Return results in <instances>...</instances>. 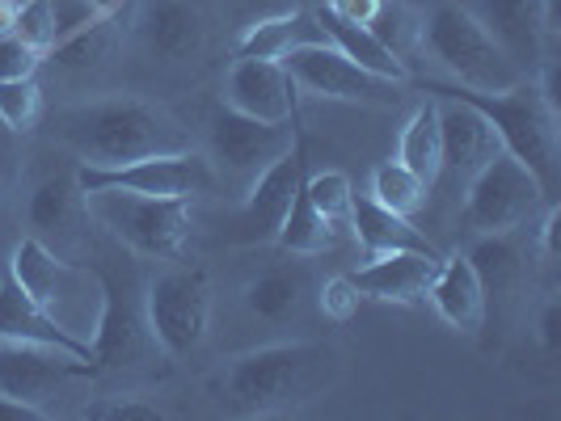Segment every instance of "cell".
Listing matches in <instances>:
<instances>
[{
    "instance_id": "cell-32",
    "label": "cell",
    "mask_w": 561,
    "mask_h": 421,
    "mask_svg": "<svg viewBox=\"0 0 561 421\" xmlns=\"http://www.w3.org/2000/svg\"><path fill=\"white\" fill-rule=\"evenodd\" d=\"M300 190H305L309 207L321 215V220H330L337 232H346L355 190H351V177H346L342 168H321V173H312V177H305V186H300Z\"/></svg>"
},
{
    "instance_id": "cell-2",
    "label": "cell",
    "mask_w": 561,
    "mask_h": 421,
    "mask_svg": "<svg viewBox=\"0 0 561 421\" xmlns=\"http://www.w3.org/2000/svg\"><path fill=\"white\" fill-rule=\"evenodd\" d=\"M4 270L18 279V286L56 320L64 334H72L77 341H84L93 350V337H98V325H102V308H106L102 270H93L89 261H72L64 253L47 249L30 232L13 245Z\"/></svg>"
},
{
    "instance_id": "cell-6",
    "label": "cell",
    "mask_w": 561,
    "mask_h": 421,
    "mask_svg": "<svg viewBox=\"0 0 561 421\" xmlns=\"http://www.w3.org/2000/svg\"><path fill=\"white\" fill-rule=\"evenodd\" d=\"M84 202H89V220L102 232H111L114 241L127 245L131 253L157 257V261H173L195 227L191 198H152L136 195V190L98 186V190H84Z\"/></svg>"
},
{
    "instance_id": "cell-42",
    "label": "cell",
    "mask_w": 561,
    "mask_h": 421,
    "mask_svg": "<svg viewBox=\"0 0 561 421\" xmlns=\"http://www.w3.org/2000/svg\"><path fill=\"white\" fill-rule=\"evenodd\" d=\"M18 143H22V136H18V131H9V127H4V118H0V182L18 177V161H22Z\"/></svg>"
},
{
    "instance_id": "cell-7",
    "label": "cell",
    "mask_w": 561,
    "mask_h": 421,
    "mask_svg": "<svg viewBox=\"0 0 561 421\" xmlns=\"http://www.w3.org/2000/svg\"><path fill=\"white\" fill-rule=\"evenodd\" d=\"M144 325L169 359H191L211 334V282L198 266H165L140 286Z\"/></svg>"
},
{
    "instance_id": "cell-36",
    "label": "cell",
    "mask_w": 561,
    "mask_h": 421,
    "mask_svg": "<svg viewBox=\"0 0 561 421\" xmlns=\"http://www.w3.org/2000/svg\"><path fill=\"white\" fill-rule=\"evenodd\" d=\"M22 43H30L34 51H51L56 47V17H51V0H22L18 4V30Z\"/></svg>"
},
{
    "instance_id": "cell-33",
    "label": "cell",
    "mask_w": 561,
    "mask_h": 421,
    "mask_svg": "<svg viewBox=\"0 0 561 421\" xmlns=\"http://www.w3.org/2000/svg\"><path fill=\"white\" fill-rule=\"evenodd\" d=\"M0 118L18 136H30L38 127V118H43V89H38L34 77L0 81Z\"/></svg>"
},
{
    "instance_id": "cell-18",
    "label": "cell",
    "mask_w": 561,
    "mask_h": 421,
    "mask_svg": "<svg viewBox=\"0 0 561 421\" xmlns=\"http://www.w3.org/2000/svg\"><path fill=\"white\" fill-rule=\"evenodd\" d=\"M106 282V308H102V325L93 337V363L98 366H131L140 363L144 346H152L148 325H144V300L136 291H123L114 274L102 270Z\"/></svg>"
},
{
    "instance_id": "cell-31",
    "label": "cell",
    "mask_w": 561,
    "mask_h": 421,
    "mask_svg": "<svg viewBox=\"0 0 561 421\" xmlns=\"http://www.w3.org/2000/svg\"><path fill=\"white\" fill-rule=\"evenodd\" d=\"M367 30L393 51L401 63H410L414 56H422V13L405 0H380L376 17L367 22Z\"/></svg>"
},
{
    "instance_id": "cell-28",
    "label": "cell",
    "mask_w": 561,
    "mask_h": 421,
    "mask_svg": "<svg viewBox=\"0 0 561 421\" xmlns=\"http://www.w3.org/2000/svg\"><path fill=\"white\" fill-rule=\"evenodd\" d=\"M337 241H342V232L330 220H321L309 207L305 190H300L291 211H287V220H283L279 236H275V245L283 253H291V257H321V253L337 249Z\"/></svg>"
},
{
    "instance_id": "cell-20",
    "label": "cell",
    "mask_w": 561,
    "mask_h": 421,
    "mask_svg": "<svg viewBox=\"0 0 561 421\" xmlns=\"http://www.w3.org/2000/svg\"><path fill=\"white\" fill-rule=\"evenodd\" d=\"M540 4L545 0H469L465 9L485 26V34L503 47L524 77H536V63H540Z\"/></svg>"
},
{
    "instance_id": "cell-22",
    "label": "cell",
    "mask_w": 561,
    "mask_h": 421,
    "mask_svg": "<svg viewBox=\"0 0 561 421\" xmlns=\"http://www.w3.org/2000/svg\"><path fill=\"white\" fill-rule=\"evenodd\" d=\"M0 341H22V346H47V350H64L93 363V350L77 341L72 334H64L47 312L30 300L18 286V279L9 270H0Z\"/></svg>"
},
{
    "instance_id": "cell-13",
    "label": "cell",
    "mask_w": 561,
    "mask_h": 421,
    "mask_svg": "<svg viewBox=\"0 0 561 421\" xmlns=\"http://www.w3.org/2000/svg\"><path fill=\"white\" fill-rule=\"evenodd\" d=\"M89 202H84L81 177L56 173L43 177L26 202V232L38 236L47 249L64 253L72 261H89Z\"/></svg>"
},
{
    "instance_id": "cell-17",
    "label": "cell",
    "mask_w": 561,
    "mask_h": 421,
    "mask_svg": "<svg viewBox=\"0 0 561 421\" xmlns=\"http://www.w3.org/2000/svg\"><path fill=\"white\" fill-rule=\"evenodd\" d=\"M435 270H439L435 249H397L385 257H367V266H359L351 282L359 286L364 300L376 304H422Z\"/></svg>"
},
{
    "instance_id": "cell-15",
    "label": "cell",
    "mask_w": 561,
    "mask_h": 421,
    "mask_svg": "<svg viewBox=\"0 0 561 421\" xmlns=\"http://www.w3.org/2000/svg\"><path fill=\"white\" fill-rule=\"evenodd\" d=\"M300 186H305V152L291 148L266 173H257L250 182V190L241 195V211H237V224H232L237 236L245 245H275V236H279Z\"/></svg>"
},
{
    "instance_id": "cell-43",
    "label": "cell",
    "mask_w": 561,
    "mask_h": 421,
    "mask_svg": "<svg viewBox=\"0 0 561 421\" xmlns=\"http://www.w3.org/2000/svg\"><path fill=\"white\" fill-rule=\"evenodd\" d=\"M0 421H47V413L26 405V400H18V396L0 393Z\"/></svg>"
},
{
    "instance_id": "cell-44",
    "label": "cell",
    "mask_w": 561,
    "mask_h": 421,
    "mask_svg": "<svg viewBox=\"0 0 561 421\" xmlns=\"http://www.w3.org/2000/svg\"><path fill=\"white\" fill-rule=\"evenodd\" d=\"M18 4L22 0H0V38L18 30Z\"/></svg>"
},
{
    "instance_id": "cell-8",
    "label": "cell",
    "mask_w": 561,
    "mask_h": 421,
    "mask_svg": "<svg viewBox=\"0 0 561 421\" xmlns=\"http://www.w3.org/2000/svg\"><path fill=\"white\" fill-rule=\"evenodd\" d=\"M465 195V224L473 236H503V232H515L519 224H528L536 211L553 198L545 195V186L536 182V173L524 161H515L511 152H499L494 161L469 177V186L460 190Z\"/></svg>"
},
{
    "instance_id": "cell-4",
    "label": "cell",
    "mask_w": 561,
    "mask_h": 421,
    "mask_svg": "<svg viewBox=\"0 0 561 421\" xmlns=\"http://www.w3.org/2000/svg\"><path fill=\"white\" fill-rule=\"evenodd\" d=\"M325 363L330 350L317 341H279L245 350L225 371V400L245 418L287 413L300 400H309Z\"/></svg>"
},
{
    "instance_id": "cell-1",
    "label": "cell",
    "mask_w": 561,
    "mask_h": 421,
    "mask_svg": "<svg viewBox=\"0 0 561 421\" xmlns=\"http://www.w3.org/2000/svg\"><path fill=\"white\" fill-rule=\"evenodd\" d=\"M59 140L84 168L131 165L157 152L195 148L186 127L157 102L136 93H111L59 114Z\"/></svg>"
},
{
    "instance_id": "cell-40",
    "label": "cell",
    "mask_w": 561,
    "mask_h": 421,
    "mask_svg": "<svg viewBox=\"0 0 561 421\" xmlns=\"http://www.w3.org/2000/svg\"><path fill=\"white\" fill-rule=\"evenodd\" d=\"M376 9H380V0H325V13H334L351 26H367L376 17Z\"/></svg>"
},
{
    "instance_id": "cell-25",
    "label": "cell",
    "mask_w": 561,
    "mask_h": 421,
    "mask_svg": "<svg viewBox=\"0 0 561 421\" xmlns=\"http://www.w3.org/2000/svg\"><path fill=\"white\" fill-rule=\"evenodd\" d=\"M305 295H309V270L305 266H291V261L253 274L245 282V291H241L245 312L257 316V320H266V325L291 320L300 312V304H305Z\"/></svg>"
},
{
    "instance_id": "cell-35",
    "label": "cell",
    "mask_w": 561,
    "mask_h": 421,
    "mask_svg": "<svg viewBox=\"0 0 561 421\" xmlns=\"http://www.w3.org/2000/svg\"><path fill=\"white\" fill-rule=\"evenodd\" d=\"M77 418L81 421H165V409L148 405L144 396L118 393V396H98V400H89Z\"/></svg>"
},
{
    "instance_id": "cell-41",
    "label": "cell",
    "mask_w": 561,
    "mask_h": 421,
    "mask_svg": "<svg viewBox=\"0 0 561 421\" xmlns=\"http://www.w3.org/2000/svg\"><path fill=\"white\" fill-rule=\"evenodd\" d=\"M540 350L545 354H558L561 350V304L549 295L545 308H540Z\"/></svg>"
},
{
    "instance_id": "cell-34",
    "label": "cell",
    "mask_w": 561,
    "mask_h": 421,
    "mask_svg": "<svg viewBox=\"0 0 561 421\" xmlns=\"http://www.w3.org/2000/svg\"><path fill=\"white\" fill-rule=\"evenodd\" d=\"M111 26H114V17L81 30V34H72V38L56 43L43 59H56L59 68H93V63H102L106 51H111Z\"/></svg>"
},
{
    "instance_id": "cell-39",
    "label": "cell",
    "mask_w": 561,
    "mask_h": 421,
    "mask_svg": "<svg viewBox=\"0 0 561 421\" xmlns=\"http://www.w3.org/2000/svg\"><path fill=\"white\" fill-rule=\"evenodd\" d=\"M38 68H43V51H34L18 34L0 38V81H22V77H34Z\"/></svg>"
},
{
    "instance_id": "cell-30",
    "label": "cell",
    "mask_w": 561,
    "mask_h": 421,
    "mask_svg": "<svg viewBox=\"0 0 561 421\" xmlns=\"http://www.w3.org/2000/svg\"><path fill=\"white\" fill-rule=\"evenodd\" d=\"M426 195H431V186L419 182V177L401 165V161H380V165L371 168L367 198H371V202H380V207H389L393 215L414 220L422 207H426Z\"/></svg>"
},
{
    "instance_id": "cell-29",
    "label": "cell",
    "mask_w": 561,
    "mask_h": 421,
    "mask_svg": "<svg viewBox=\"0 0 561 421\" xmlns=\"http://www.w3.org/2000/svg\"><path fill=\"white\" fill-rule=\"evenodd\" d=\"M469 261L478 270L485 304L490 300H506L515 291V282H519V253L511 245V232H503V236H478Z\"/></svg>"
},
{
    "instance_id": "cell-12",
    "label": "cell",
    "mask_w": 561,
    "mask_h": 421,
    "mask_svg": "<svg viewBox=\"0 0 561 421\" xmlns=\"http://www.w3.org/2000/svg\"><path fill=\"white\" fill-rule=\"evenodd\" d=\"M98 363L64 354V350H47V346H22V341H0V393L18 396L34 409H43L47 418H56L51 396H64L72 384L93 379Z\"/></svg>"
},
{
    "instance_id": "cell-16",
    "label": "cell",
    "mask_w": 561,
    "mask_h": 421,
    "mask_svg": "<svg viewBox=\"0 0 561 421\" xmlns=\"http://www.w3.org/2000/svg\"><path fill=\"white\" fill-rule=\"evenodd\" d=\"M296 81L287 77L279 59L237 56L228 63L220 97L228 110H241L262 122H291L296 118Z\"/></svg>"
},
{
    "instance_id": "cell-37",
    "label": "cell",
    "mask_w": 561,
    "mask_h": 421,
    "mask_svg": "<svg viewBox=\"0 0 561 421\" xmlns=\"http://www.w3.org/2000/svg\"><path fill=\"white\" fill-rule=\"evenodd\" d=\"M359 286L351 282V274H334V279H325L317 286V308L325 320H334V325H346L355 312H359Z\"/></svg>"
},
{
    "instance_id": "cell-38",
    "label": "cell",
    "mask_w": 561,
    "mask_h": 421,
    "mask_svg": "<svg viewBox=\"0 0 561 421\" xmlns=\"http://www.w3.org/2000/svg\"><path fill=\"white\" fill-rule=\"evenodd\" d=\"M51 17H56V43L81 34V30L106 22L102 4L98 0H51Z\"/></svg>"
},
{
    "instance_id": "cell-21",
    "label": "cell",
    "mask_w": 561,
    "mask_h": 421,
    "mask_svg": "<svg viewBox=\"0 0 561 421\" xmlns=\"http://www.w3.org/2000/svg\"><path fill=\"white\" fill-rule=\"evenodd\" d=\"M426 300H431V308L439 312V320L448 325L451 334H478L485 325V312H490L469 253H451V257L439 261Z\"/></svg>"
},
{
    "instance_id": "cell-24",
    "label": "cell",
    "mask_w": 561,
    "mask_h": 421,
    "mask_svg": "<svg viewBox=\"0 0 561 421\" xmlns=\"http://www.w3.org/2000/svg\"><path fill=\"white\" fill-rule=\"evenodd\" d=\"M346 232L359 241V249L367 257H385V253H397V249H431V241L414 227V220L393 215L389 207L371 202L367 195H355V202H351V224H346Z\"/></svg>"
},
{
    "instance_id": "cell-27",
    "label": "cell",
    "mask_w": 561,
    "mask_h": 421,
    "mask_svg": "<svg viewBox=\"0 0 561 421\" xmlns=\"http://www.w3.org/2000/svg\"><path fill=\"white\" fill-rule=\"evenodd\" d=\"M397 161L419 182L435 186V177H439V106L435 102H422L419 110L405 118L401 140H397Z\"/></svg>"
},
{
    "instance_id": "cell-10",
    "label": "cell",
    "mask_w": 561,
    "mask_h": 421,
    "mask_svg": "<svg viewBox=\"0 0 561 421\" xmlns=\"http://www.w3.org/2000/svg\"><path fill=\"white\" fill-rule=\"evenodd\" d=\"M81 190H98V186H114V190H136V195L152 198H211L220 195V173L207 161V152L198 148H182V152H157L131 165L114 168H84L77 165Z\"/></svg>"
},
{
    "instance_id": "cell-3",
    "label": "cell",
    "mask_w": 561,
    "mask_h": 421,
    "mask_svg": "<svg viewBox=\"0 0 561 421\" xmlns=\"http://www.w3.org/2000/svg\"><path fill=\"white\" fill-rule=\"evenodd\" d=\"M431 93H448L469 102L473 110L490 118V127L499 131L503 148L524 161L536 173V182L545 186V195H558V156H561V110L545 102V93L536 81L511 84L503 93H481V89H460V84H426Z\"/></svg>"
},
{
    "instance_id": "cell-14",
    "label": "cell",
    "mask_w": 561,
    "mask_h": 421,
    "mask_svg": "<svg viewBox=\"0 0 561 421\" xmlns=\"http://www.w3.org/2000/svg\"><path fill=\"white\" fill-rule=\"evenodd\" d=\"M435 106H439V177H435V186L448 182L451 190L460 195L469 186V177L485 161H494L503 152V140L490 127V118L481 110H473L469 102L439 93Z\"/></svg>"
},
{
    "instance_id": "cell-26",
    "label": "cell",
    "mask_w": 561,
    "mask_h": 421,
    "mask_svg": "<svg viewBox=\"0 0 561 421\" xmlns=\"http://www.w3.org/2000/svg\"><path fill=\"white\" fill-rule=\"evenodd\" d=\"M317 22H321V30H325V43L337 47L346 59H355L364 72L385 77V81H393V84H410V63H401V59H397L367 26H351V22H342V17L325 13V9L317 13Z\"/></svg>"
},
{
    "instance_id": "cell-5",
    "label": "cell",
    "mask_w": 561,
    "mask_h": 421,
    "mask_svg": "<svg viewBox=\"0 0 561 421\" xmlns=\"http://www.w3.org/2000/svg\"><path fill=\"white\" fill-rule=\"evenodd\" d=\"M422 51L435 59L460 89L503 93L511 84L528 81L511 63L503 47L485 34L478 17L456 0H444L431 13H422Z\"/></svg>"
},
{
    "instance_id": "cell-23",
    "label": "cell",
    "mask_w": 561,
    "mask_h": 421,
    "mask_svg": "<svg viewBox=\"0 0 561 421\" xmlns=\"http://www.w3.org/2000/svg\"><path fill=\"white\" fill-rule=\"evenodd\" d=\"M309 43H325V30L317 22V13L305 9H283V13H266V17H253L241 43H237V56L250 59H283L296 47H309Z\"/></svg>"
},
{
    "instance_id": "cell-11",
    "label": "cell",
    "mask_w": 561,
    "mask_h": 421,
    "mask_svg": "<svg viewBox=\"0 0 561 421\" xmlns=\"http://www.w3.org/2000/svg\"><path fill=\"white\" fill-rule=\"evenodd\" d=\"M300 93H312L321 102H351V106H393L401 84L364 72L355 59H346L330 43H309L279 59Z\"/></svg>"
},
{
    "instance_id": "cell-9",
    "label": "cell",
    "mask_w": 561,
    "mask_h": 421,
    "mask_svg": "<svg viewBox=\"0 0 561 421\" xmlns=\"http://www.w3.org/2000/svg\"><path fill=\"white\" fill-rule=\"evenodd\" d=\"M291 148H300L291 122H262L228 106L207 118V161L220 173V186H237L241 195Z\"/></svg>"
},
{
    "instance_id": "cell-19",
    "label": "cell",
    "mask_w": 561,
    "mask_h": 421,
    "mask_svg": "<svg viewBox=\"0 0 561 421\" xmlns=\"http://www.w3.org/2000/svg\"><path fill=\"white\" fill-rule=\"evenodd\" d=\"M140 34V47L161 63H186L203 51V13H198L191 0H148L136 22Z\"/></svg>"
}]
</instances>
